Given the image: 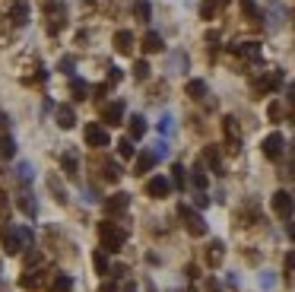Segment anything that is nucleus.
<instances>
[{
    "label": "nucleus",
    "instance_id": "30",
    "mask_svg": "<svg viewBox=\"0 0 295 292\" xmlns=\"http://www.w3.org/2000/svg\"><path fill=\"white\" fill-rule=\"evenodd\" d=\"M19 210H26V216H35V200H32V194H22V197H19Z\"/></svg>",
    "mask_w": 295,
    "mask_h": 292
},
{
    "label": "nucleus",
    "instance_id": "24",
    "mask_svg": "<svg viewBox=\"0 0 295 292\" xmlns=\"http://www.w3.org/2000/svg\"><path fill=\"white\" fill-rule=\"evenodd\" d=\"M241 10H244V16L247 19H254V22H261L264 16H261V7L254 4V0H241Z\"/></svg>",
    "mask_w": 295,
    "mask_h": 292
},
{
    "label": "nucleus",
    "instance_id": "41",
    "mask_svg": "<svg viewBox=\"0 0 295 292\" xmlns=\"http://www.w3.org/2000/svg\"><path fill=\"white\" fill-rule=\"evenodd\" d=\"M286 270H295V251L286 254Z\"/></svg>",
    "mask_w": 295,
    "mask_h": 292
},
{
    "label": "nucleus",
    "instance_id": "10",
    "mask_svg": "<svg viewBox=\"0 0 295 292\" xmlns=\"http://www.w3.org/2000/svg\"><path fill=\"white\" fill-rule=\"evenodd\" d=\"M279 86H282V70H270V73H267L254 89H257V92H276Z\"/></svg>",
    "mask_w": 295,
    "mask_h": 292
},
{
    "label": "nucleus",
    "instance_id": "2",
    "mask_svg": "<svg viewBox=\"0 0 295 292\" xmlns=\"http://www.w3.org/2000/svg\"><path fill=\"white\" fill-rule=\"evenodd\" d=\"M99 238H102V248L105 251H121L124 248V238H127V232L121 226H114L111 219H105V223H99Z\"/></svg>",
    "mask_w": 295,
    "mask_h": 292
},
{
    "label": "nucleus",
    "instance_id": "37",
    "mask_svg": "<svg viewBox=\"0 0 295 292\" xmlns=\"http://www.w3.org/2000/svg\"><path fill=\"white\" fill-rule=\"evenodd\" d=\"M267 114H270L273 121H279V118H282V105H279V102H273V105L267 108Z\"/></svg>",
    "mask_w": 295,
    "mask_h": 292
},
{
    "label": "nucleus",
    "instance_id": "1",
    "mask_svg": "<svg viewBox=\"0 0 295 292\" xmlns=\"http://www.w3.org/2000/svg\"><path fill=\"white\" fill-rule=\"evenodd\" d=\"M0 238H4L7 254H16L22 244L32 241V229L29 226H4V229H0Z\"/></svg>",
    "mask_w": 295,
    "mask_h": 292
},
{
    "label": "nucleus",
    "instance_id": "21",
    "mask_svg": "<svg viewBox=\"0 0 295 292\" xmlns=\"http://www.w3.org/2000/svg\"><path fill=\"white\" fill-rule=\"evenodd\" d=\"M203 159L209 162V169H213L216 175H222V162H219V149H216V146H206V149H203Z\"/></svg>",
    "mask_w": 295,
    "mask_h": 292
},
{
    "label": "nucleus",
    "instance_id": "40",
    "mask_svg": "<svg viewBox=\"0 0 295 292\" xmlns=\"http://www.w3.org/2000/svg\"><path fill=\"white\" fill-rule=\"evenodd\" d=\"M194 203H197V206H200V210H203V206H206V203H209V197H206V194H197V197H194Z\"/></svg>",
    "mask_w": 295,
    "mask_h": 292
},
{
    "label": "nucleus",
    "instance_id": "9",
    "mask_svg": "<svg viewBox=\"0 0 295 292\" xmlns=\"http://www.w3.org/2000/svg\"><path fill=\"white\" fill-rule=\"evenodd\" d=\"M282 143H286V140H282V134H270V137L264 140V156H267V159H279V156H282Z\"/></svg>",
    "mask_w": 295,
    "mask_h": 292
},
{
    "label": "nucleus",
    "instance_id": "15",
    "mask_svg": "<svg viewBox=\"0 0 295 292\" xmlns=\"http://www.w3.org/2000/svg\"><path fill=\"white\" fill-rule=\"evenodd\" d=\"M114 48L121 51V54H131V51H134V35L127 32V29L117 32V35H114Z\"/></svg>",
    "mask_w": 295,
    "mask_h": 292
},
{
    "label": "nucleus",
    "instance_id": "18",
    "mask_svg": "<svg viewBox=\"0 0 295 292\" xmlns=\"http://www.w3.org/2000/svg\"><path fill=\"white\" fill-rule=\"evenodd\" d=\"M70 96H73V99H89V83L79 79V76H73V79H70Z\"/></svg>",
    "mask_w": 295,
    "mask_h": 292
},
{
    "label": "nucleus",
    "instance_id": "33",
    "mask_svg": "<svg viewBox=\"0 0 295 292\" xmlns=\"http://www.w3.org/2000/svg\"><path fill=\"white\" fill-rule=\"evenodd\" d=\"M213 13H216V0H203V7H200V16L209 19Z\"/></svg>",
    "mask_w": 295,
    "mask_h": 292
},
{
    "label": "nucleus",
    "instance_id": "36",
    "mask_svg": "<svg viewBox=\"0 0 295 292\" xmlns=\"http://www.w3.org/2000/svg\"><path fill=\"white\" fill-rule=\"evenodd\" d=\"M96 270H99V273H105V270H108V258H105L102 251H96Z\"/></svg>",
    "mask_w": 295,
    "mask_h": 292
},
{
    "label": "nucleus",
    "instance_id": "31",
    "mask_svg": "<svg viewBox=\"0 0 295 292\" xmlns=\"http://www.w3.org/2000/svg\"><path fill=\"white\" fill-rule=\"evenodd\" d=\"M134 76H137V79H146V76H149V64H146V61H137V64H134Z\"/></svg>",
    "mask_w": 295,
    "mask_h": 292
},
{
    "label": "nucleus",
    "instance_id": "27",
    "mask_svg": "<svg viewBox=\"0 0 295 292\" xmlns=\"http://www.w3.org/2000/svg\"><path fill=\"white\" fill-rule=\"evenodd\" d=\"M191 181H194V188H197V191H203L206 184H209V178H206V172H203V165H197V169H194V175H191Z\"/></svg>",
    "mask_w": 295,
    "mask_h": 292
},
{
    "label": "nucleus",
    "instance_id": "17",
    "mask_svg": "<svg viewBox=\"0 0 295 292\" xmlns=\"http://www.w3.org/2000/svg\"><path fill=\"white\" fill-rule=\"evenodd\" d=\"M57 124H61L64 131H70V127L76 124V114H73V108H70V105H61V108H57Z\"/></svg>",
    "mask_w": 295,
    "mask_h": 292
},
{
    "label": "nucleus",
    "instance_id": "19",
    "mask_svg": "<svg viewBox=\"0 0 295 292\" xmlns=\"http://www.w3.org/2000/svg\"><path fill=\"white\" fill-rule=\"evenodd\" d=\"M184 92L191 99H206V83H203V79H191V83L184 86Z\"/></svg>",
    "mask_w": 295,
    "mask_h": 292
},
{
    "label": "nucleus",
    "instance_id": "16",
    "mask_svg": "<svg viewBox=\"0 0 295 292\" xmlns=\"http://www.w3.org/2000/svg\"><path fill=\"white\" fill-rule=\"evenodd\" d=\"M156 159H159L156 153H140V156H137V165H134V172H137V175H146L152 165H156Z\"/></svg>",
    "mask_w": 295,
    "mask_h": 292
},
{
    "label": "nucleus",
    "instance_id": "12",
    "mask_svg": "<svg viewBox=\"0 0 295 292\" xmlns=\"http://www.w3.org/2000/svg\"><path fill=\"white\" fill-rule=\"evenodd\" d=\"M143 51H146V54H159V51H165V41H162L159 32H146V35H143Z\"/></svg>",
    "mask_w": 295,
    "mask_h": 292
},
{
    "label": "nucleus",
    "instance_id": "14",
    "mask_svg": "<svg viewBox=\"0 0 295 292\" xmlns=\"http://www.w3.org/2000/svg\"><path fill=\"white\" fill-rule=\"evenodd\" d=\"M222 258H226V244H222V241H209V248H206V264H209V267H219Z\"/></svg>",
    "mask_w": 295,
    "mask_h": 292
},
{
    "label": "nucleus",
    "instance_id": "5",
    "mask_svg": "<svg viewBox=\"0 0 295 292\" xmlns=\"http://www.w3.org/2000/svg\"><path fill=\"white\" fill-rule=\"evenodd\" d=\"M168 191H172V181H168V178H162V175H152V178L146 181V194H149V197H156V200L168 197Z\"/></svg>",
    "mask_w": 295,
    "mask_h": 292
},
{
    "label": "nucleus",
    "instance_id": "43",
    "mask_svg": "<svg viewBox=\"0 0 295 292\" xmlns=\"http://www.w3.org/2000/svg\"><path fill=\"white\" fill-rule=\"evenodd\" d=\"M99 292H117V286H114V283H102Z\"/></svg>",
    "mask_w": 295,
    "mask_h": 292
},
{
    "label": "nucleus",
    "instance_id": "25",
    "mask_svg": "<svg viewBox=\"0 0 295 292\" xmlns=\"http://www.w3.org/2000/svg\"><path fill=\"white\" fill-rule=\"evenodd\" d=\"M13 153H16V140L10 137V134H4V137H0V156H7V159H10Z\"/></svg>",
    "mask_w": 295,
    "mask_h": 292
},
{
    "label": "nucleus",
    "instance_id": "4",
    "mask_svg": "<svg viewBox=\"0 0 295 292\" xmlns=\"http://www.w3.org/2000/svg\"><path fill=\"white\" fill-rule=\"evenodd\" d=\"M273 213H276L279 219H289V216L295 213V200H292L289 191H276V194H273Z\"/></svg>",
    "mask_w": 295,
    "mask_h": 292
},
{
    "label": "nucleus",
    "instance_id": "8",
    "mask_svg": "<svg viewBox=\"0 0 295 292\" xmlns=\"http://www.w3.org/2000/svg\"><path fill=\"white\" fill-rule=\"evenodd\" d=\"M102 118H105V124H124V102H111V105H105L102 108Z\"/></svg>",
    "mask_w": 295,
    "mask_h": 292
},
{
    "label": "nucleus",
    "instance_id": "6",
    "mask_svg": "<svg viewBox=\"0 0 295 292\" xmlns=\"http://www.w3.org/2000/svg\"><path fill=\"white\" fill-rule=\"evenodd\" d=\"M127 206H131V194H127V191H124V194H111L108 200L102 203V210H105L108 216H114V213H124Z\"/></svg>",
    "mask_w": 295,
    "mask_h": 292
},
{
    "label": "nucleus",
    "instance_id": "13",
    "mask_svg": "<svg viewBox=\"0 0 295 292\" xmlns=\"http://www.w3.org/2000/svg\"><path fill=\"white\" fill-rule=\"evenodd\" d=\"M48 292H73V276H70V273H57L48 283Z\"/></svg>",
    "mask_w": 295,
    "mask_h": 292
},
{
    "label": "nucleus",
    "instance_id": "23",
    "mask_svg": "<svg viewBox=\"0 0 295 292\" xmlns=\"http://www.w3.org/2000/svg\"><path fill=\"white\" fill-rule=\"evenodd\" d=\"M102 178L108 181V184H114L117 178H121V169H117V162H105V165H102Z\"/></svg>",
    "mask_w": 295,
    "mask_h": 292
},
{
    "label": "nucleus",
    "instance_id": "39",
    "mask_svg": "<svg viewBox=\"0 0 295 292\" xmlns=\"http://www.w3.org/2000/svg\"><path fill=\"white\" fill-rule=\"evenodd\" d=\"M261 283H264V289H273V286H276V276H273V273H264Z\"/></svg>",
    "mask_w": 295,
    "mask_h": 292
},
{
    "label": "nucleus",
    "instance_id": "32",
    "mask_svg": "<svg viewBox=\"0 0 295 292\" xmlns=\"http://www.w3.org/2000/svg\"><path fill=\"white\" fill-rule=\"evenodd\" d=\"M57 67H61L64 73H73V70H76V61H73L70 54H64V57H61V64H57Z\"/></svg>",
    "mask_w": 295,
    "mask_h": 292
},
{
    "label": "nucleus",
    "instance_id": "34",
    "mask_svg": "<svg viewBox=\"0 0 295 292\" xmlns=\"http://www.w3.org/2000/svg\"><path fill=\"white\" fill-rule=\"evenodd\" d=\"M16 175H19L22 181H29V178H32V165H29V162H19V165H16Z\"/></svg>",
    "mask_w": 295,
    "mask_h": 292
},
{
    "label": "nucleus",
    "instance_id": "20",
    "mask_svg": "<svg viewBox=\"0 0 295 292\" xmlns=\"http://www.w3.org/2000/svg\"><path fill=\"white\" fill-rule=\"evenodd\" d=\"M134 13L140 22H149L152 19V7H149V0H134Z\"/></svg>",
    "mask_w": 295,
    "mask_h": 292
},
{
    "label": "nucleus",
    "instance_id": "7",
    "mask_svg": "<svg viewBox=\"0 0 295 292\" xmlns=\"http://www.w3.org/2000/svg\"><path fill=\"white\" fill-rule=\"evenodd\" d=\"M86 143H89L92 149L108 146V143H111V140H108V131H105V127H99V124H89V127H86Z\"/></svg>",
    "mask_w": 295,
    "mask_h": 292
},
{
    "label": "nucleus",
    "instance_id": "29",
    "mask_svg": "<svg viewBox=\"0 0 295 292\" xmlns=\"http://www.w3.org/2000/svg\"><path fill=\"white\" fill-rule=\"evenodd\" d=\"M61 165H64V172L70 175V178H73V175H76V156H73V153H64Z\"/></svg>",
    "mask_w": 295,
    "mask_h": 292
},
{
    "label": "nucleus",
    "instance_id": "38",
    "mask_svg": "<svg viewBox=\"0 0 295 292\" xmlns=\"http://www.w3.org/2000/svg\"><path fill=\"white\" fill-rule=\"evenodd\" d=\"M159 131L162 134H172V114H165V118L159 121Z\"/></svg>",
    "mask_w": 295,
    "mask_h": 292
},
{
    "label": "nucleus",
    "instance_id": "11",
    "mask_svg": "<svg viewBox=\"0 0 295 292\" xmlns=\"http://www.w3.org/2000/svg\"><path fill=\"white\" fill-rule=\"evenodd\" d=\"M232 54L247 57V61H257V57H261V45H257V41H241V45H232Z\"/></svg>",
    "mask_w": 295,
    "mask_h": 292
},
{
    "label": "nucleus",
    "instance_id": "35",
    "mask_svg": "<svg viewBox=\"0 0 295 292\" xmlns=\"http://www.w3.org/2000/svg\"><path fill=\"white\" fill-rule=\"evenodd\" d=\"M172 172H175V184H178V188H184V181H187V175H184V165H175Z\"/></svg>",
    "mask_w": 295,
    "mask_h": 292
},
{
    "label": "nucleus",
    "instance_id": "28",
    "mask_svg": "<svg viewBox=\"0 0 295 292\" xmlns=\"http://www.w3.org/2000/svg\"><path fill=\"white\" fill-rule=\"evenodd\" d=\"M13 22H16V26H26V22H29V7L26 4H16L13 7Z\"/></svg>",
    "mask_w": 295,
    "mask_h": 292
},
{
    "label": "nucleus",
    "instance_id": "22",
    "mask_svg": "<svg viewBox=\"0 0 295 292\" xmlns=\"http://www.w3.org/2000/svg\"><path fill=\"white\" fill-rule=\"evenodd\" d=\"M143 134H146V118L143 114H134L131 118V140H140Z\"/></svg>",
    "mask_w": 295,
    "mask_h": 292
},
{
    "label": "nucleus",
    "instance_id": "3",
    "mask_svg": "<svg viewBox=\"0 0 295 292\" xmlns=\"http://www.w3.org/2000/svg\"><path fill=\"white\" fill-rule=\"evenodd\" d=\"M181 219H184V226H187V232H191V235H206V223H203V216L194 213V210H191V206H184V203H181Z\"/></svg>",
    "mask_w": 295,
    "mask_h": 292
},
{
    "label": "nucleus",
    "instance_id": "42",
    "mask_svg": "<svg viewBox=\"0 0 295 292\" xmlns=\"http://www.w3.org/2000/svg\"><path fill=\"white\" fill-rule=\"evenodd\" d=\"M7 127H10V118H7V114H4V111H0V134H4V131H7Z\"/></svg>",
    "mask_w": 295,
    "mask_h": 292
},
{
    "label": "nucleus",
    "instance_id": "26",
    "mask_svg": "<svg viewBox=\"0 0 295 292\" xmlns=\"http://www.w3.org/2000/svg\"><path fill=\"white\" fill-rule=\"evenodd\" d=\"M117 156H121L124 162H127V159H134V156H137V149H134V140H121V143H117Z\"/></svg>",
    "mask_w": 295,
    "mask_h": 292
}]
</instances>
